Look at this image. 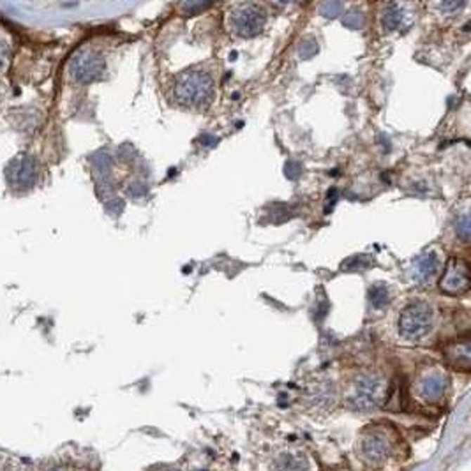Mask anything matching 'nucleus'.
<instances>
[{
    "instance_id": "1",
    "label": "nucleus",
    "mask_w": 471,
    "mask_h": 471,
    "mask_svg": "<svg viewBox=\"0 0 471 471\" xmlns=\"http://www.w3.org/2000/svg\"><path fill=\"white\" fill-rule=\"evenodd\" d=\"M387 397V385L380 376L363 373L356 376L348 394V404L356 411H369L378 408Z\"/></svg>"
},
{
    "instance_id": "2",
    "label": "nucleus",
    "mask_w": 471,
    "mask_h": 471,
    "mask_svg": "<svg viewBox=\"0 0 471 471\" xmlns=\"http://www.w3.org/2000/svg\"><path fill=\"white\" fill-rule=\"evenodd\" d=\"M396 449V436L385 427H369L360 436V456L369 464H382L392 456Z\"/></svg>"
},
{
    "instance_id": "3",
    "label": "nucleus",
    "mask_w": 471,
    "mask_h": 471,
    "mask_svg": "<svg viewBox=\"0 0 471 471\" xmlns=\"http://www.w3.org/2000/svg\"><path fill=\"white\" fill-rule=\"evenodd\" d=\"M434 314L429 304L411 302L403 309L399 316V334L408 341H418L427 335L432 328Z\"/></svg>"
},
{
    "instance_id": "4",
    "label": "nucleus",
    "mask_w": 471,
    "mask_h": 471,
    "mask_svg": "<svg viewBox=\"0 0 471 471\" xmlns=\"http://www.w3.org/2000/svg\"><path fill=\"white\" fill-rule=\"evenodd\" d=\"M212 78L207 72H183L175 83V98L183 105H202L212 96Z\"/></svg>"
},
{
    "instance_id": "5",
    "label": "nucleus",
    "mask_w": 471,
    "mask_h": 471,
    "mask_svg": "<svg viewBox=\"0 0 471 471\" xmlns=\"http://www.w3.org/2000/svg\"><path fill=\"white\" fill-rule=\"evenodd\" d=\"M471 286L470 269L464 262L457 258H450L445 265L443 276L439 279V290L446 295H459Z\"/></svg>"
},
{
    "instance_id": "6",
    "label": "nucleus",
    "mask_w": 471,
    "mask_h": 471,
    "mask_svg": "<svg viewBox=\"0 0 471 471\" xmlns=\"http://www.w3.org/2000/svg\"><path fill=\"white\" fill-rule=\"evenodd\" d=\"M265 23V11L259 6L242 4L233 13V27L238 34L245 37H251L262 30Z\"/></svg>"
},
{
    "instance_id": "7",
    "label": "nucleus",
    "mask_w": 471,
    "mask_h": 471,
    "mask_svg": "<svg viewBox=\"0 0 471 471\" xmlns=\"http://www.w3.org/2000/svg\"><path fill=\"white\" fill-rule=\"evenodd\" d=\"M103 69H105V60H103L101 55L92 53V51H85V53L78 55L71 65L72 76L79 83H90L93 79H98L101 76Z\"/></svg>"
},
{
    "instance_id": "8",
    "label": "nucleus",
    "mask_w": 471,
    "mask_h": 471,
    "mask_svg": "<svg viewBox=\"0 0 471 471\" xmlns=\"http://www.w3.org/2000/svg\"><path fill=\"white\" fill-rule=\"evenodd\" d=\"M446 385H449V380L441 370H431L420 378L417 385V394L425 403H436L445 396Z\"/></svg>"
},
{
    "instance_id": "9",
    "label": "nucleus",
    "mask_w": 471,
    "mask_h": 471,
    "mask_svg": "<svg viewBox=\"0 0 471 471\" xmlns=\"http://www.w3.org/2000/svg\"><path fill=\"white\" fill-rule=\"evenodd\" d=\"M446 363L457 370H471V339H457L443 348Z\"/></svg>"
},
{
    "instance_id": "10",
    "label": "nucleus",
    "mask_w": 471,
    "mask_h": 471,
    "mask_svg": "<svg viewBox=\"0 0 471 471\" xmlns=\"http://www.w3.org/2000/svg\"><path fill=\"white\" fill-rule=\"evenodd\" d=\"M441 270V259L438 252H424L413 265V277L420 285H429Z\"/></svg>"
},
{
    "instance_id": "11",
    "label": "nucleus",
    "mask_w": 471,
    "mask_h": 471,
    "mask_svg": "<svg viewBox=\"0 0 471 471\" xmlns=\"http://www.w3.org/2000/svg\"><path fill=\"white\" fill-rule=\"evenodd\" d=\"M8 176L13 182V186L16 187H29L34 183L36 179V164L30 157L22 155L16 161L11 162L8 169Z\"/></svg>"
},
{
    "instance_id": "12",
    "label": "nucleus",
    "mask_w": 471,
    "mask_h": 471,
    "mask_svg": "<svg viewBox=\"0 0 471 471\" xmlns=\"http://www.w3.org/2000/svg\"><path fill=\"white\" fill-rule=\"evenodd\" d=\"M309 460L302 453H280L272 463V471H307Z\"/></svg>"
},
{
    "instance_id": "13",
    "label": "nucleus",
    "mask_w": 471,
    "mask_h": 471,
    "mask_svg": "<svg viewBox=\"0 0 471 471\" xmlns=\"http://www.w3.org/2000/svg\"><path fill=\"white\" fill-rule=\"evenodd\" d=\"M404 20H406V13L401 4H387L385 11L382 15V23L383 29L394 32V30H399L404 25Z\"/></svg>"
},
{
    "instance_id": "14",
    "label": "nucleus",
    "mask_w": 471,
    "mask_h": 471,
    "mask_svg": "<svg viewBox=\"0 0 471 471\" xmlns=\"http://www.w3.org/2000/svg\"><path fill=\"white\" fill-rule=\"evenodd\" d=\"M369 302L374 309H383L390 302V292L383 283H376L369 288Z\"/></svg>"
},
{
    "instance_id": "15",
    "label": "nucleus",
    "mask_w": 471,
    "mask_h": 471,
    "mask_svg": "<svg viewBox=\"0 0 471 471\" xmlns=\"http://www.w3.org/2000/svg\"><path fill=\"white\" fill-rule=\"evenodd\" d=\"M456 233L463 242H471V212L464 214L457 219Z\"/></svg>"
},
{
    "instance_id": "16",
    "label": "nucleus",
    "mask_w": 471,
    "mask_h": 471,
    "mask_svg": "<svg viewBox=\"0 0 471 471\" xmlns=\"http://www.w3.org/2000/svg\"><path fill=\"white\" fill-rule=\"evenodd\" d=\"M370 259L367 256H355V258H349L344 263L346 270H366L369 266Z\"/></svg>"
},
{
    "instance_id": "17",
    "label": "nucleus",
    "mask_w": 471,
    "mask_h": 471,
    "mask_svg": "<svg viewBox=\"0 0 471 471\" xmlns=\"http://www.w3.org/2000/svg\"><path fill=\"white\" fill-rule=\"evenodd\" d=\"M344 23H346V25H348V27H353V29H359V27H362V23H363V16H362V13H359V11H349L348 15H346Z\"/></svg>"
},
{
    "instance_id": "18",
    "label": "nucleus",
    "mask_w": 471,
    "mask_h": 471,
    "mask_svg": "<svg viewBox=\"0 0 471 471\" xmlns=\"http://www.w3.org/2000/svg\"><path fill=\"white\" fill-rule=\"evenodd\" d=\"M463 8H464V2H441V4H439V9L449 13V15H453V13L460 11Z\"/></svg>"
},
{
    "instance_id": "19",
    "label": "nucleus",
    "mask_w": 471,
    "mask_h": 471,
    "mask_svg": "<svg viewBox=\"0 0 471 471\" xmlns=\"http://www.w3.org/2000/svg\"><path fill=\"white\" fill-rule=\"evenodd\" d=\"M323 11H327V16H335L341 11V4H325Z\"/></svg>"
},
{
    "instance_id": "20",
    "label": "nucleus",
    "mask_w": 471,
    "mask_h": 471,
    "mask_svg": "<svg viewBox=\"0 0 471 471\" xmlns=\"http://www.w3.org/2000/svg\"><path fill=\"white\" fill-rule=\"evenodd\" d=\"M155 471H176V470H168V467H164V470H155Z\"/></svg>"
}]
</instances>
